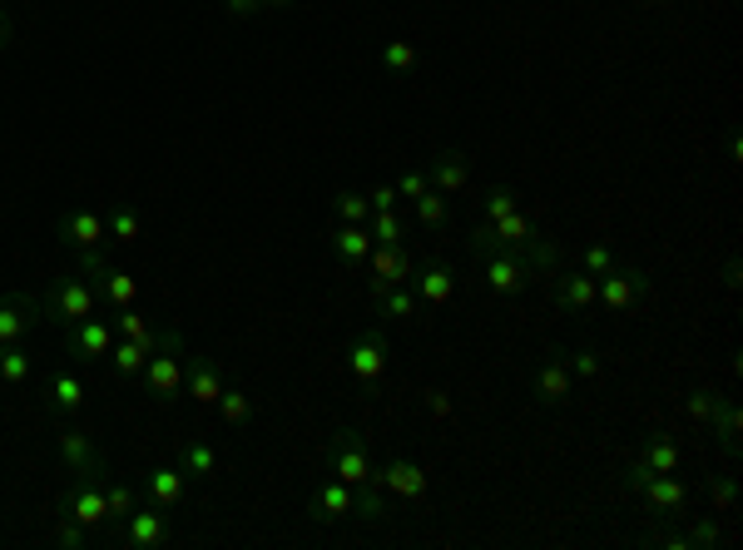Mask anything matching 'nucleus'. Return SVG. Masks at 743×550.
<instances>
[{"label":"nucleus","instance_id":"f257e3e1","mask_svg":"<svg viewBox=\"0 0 743 550\" xmlns=\"http://www.w3.org/2000/svg\"><path fill=\"white\" fill-rule=\"evenodd\" d=\"M466 253L481 263L485 288H491L495 298H521V293L536 283V263H530L526 253H516V249H501L485 224H476V229L466 233Z\"/></svg>","mask_w":743,"mask_h":550},{"label":"nucleus","instance_id":"f03ea898","mask_svg":"<svg viewBox=\"0 0 743 550\" xmlns=\"http://www.w3.org/2000/svg\"><path fill=\"white\" fill-rule=\"evenodd\" d=\"M318 461L338 481H347V486H377V467H372L367 436L352 432V426H338V432H332V442L318 451Z\"/></svg>","mask_w":743,"mask_h":550},{"label":"nucleus","instance_id":"7ed1b4c3","mask_svg":"<svg viewBox=\"0 0 743 550\" xmlns=\"http://www.w3.org/2000/svg\"><path fill=\"white\" fill-rule=\"evenodd\" d=\"M41 312H45V322H55V328H75V322L100 312V298H94L84 273H70V278H55L50 288L41 293Z\"/></svg>","mask_w":743,"mask_h":550},{"label":"nucleus","instance_id":"20e7f679","mask_svg":"<svg viewBox=\"0 0 743 550\" xmlns=\"http://www.w3.org/2000/svg\"><path fill=\"white\" fill-rule=\"evenodd\" d=\"M139 382H145V392L159 397V402H174V397L184 392V333H179V328H164V343H159V353L145 363Z\"/></svg>","mask_w":743,"mask_h":550},{"label":"nucleus","instance_id":"39448f33","mask_svg":"<svg viewBox=\"0 0 743 550\" xmlns=\"http://www.w3.org/2000/svg\"><path fill=\"white\" fill-rule=\"evenodd\" d=\"M104 481H110V471L104 467L75 471V481L65 486V496H60V516L80 520L84 530H104V520H110V506H104Z\"/></svg>","mask_w":743,"mask_h":550},{"label":"nucleus","instance_id":"423d86ee","mask_svg":"<svg viewBox=\"0 0 743 550\" xmlns=\"http://www.w3.org/2000/svg\"><path fill=\"white\" fill-rule=\"evenodd\" d=\"M387 357H392V347H387V333L377 328V322H367L357 337L347 343V353H342V367H347V377L357 387H377L387 377Z\"/></svg>","mask_w":743,"mask_h":550},{"label":"nucleus","instance_id":"0eeeda50","mask_svg":"<svg viewBox=\"0 0 743 550\" xmlns=\"http://www.w3.org/2000/svg\"><path fill=\"white\" fill-rule=\"evenodd\" d=\"M80 273L90 278V288H94V298H100V308H129V302L139 298V283L129 278L124 268H114V263H104L94 249H84L80 253Z\"/></svg>","mask_w":743,"mask_h":550},{"label":"nucleus","instance_id":"6e6552de","mask_svg":"<svg viewBox=\"0 0 743 550\" xmlns=\"http://www.w3.org/2000/svg\"><path fill=\"white\" fill-rule=\"evenodd\" d=\"M650 293H654V278L644 268H635V263H615L605 278H595V298L605 302L609 312H630L635 302H644Z\"/></svg>","mask_w":743,"mask_h":550},{"label":"nucleus","instance_id":"1a4fd4ad","mask_svg":"<svg viewBox=\"0 0 743 550\" xmlns=\"http://www.w3.org/2000/svg\"><path fill=\"white\" fill-rule=\"evenodd\" d=\"M367 288H372V298L377 293H387V288H397V283H412V253H407V243H372V253H367Z\"/></svg>","mask_w":743,"mask_h":550},{"label":"nucleus","instance_id":"9d476101","mask_svg":"<svg viewBox=\"0 0 743 550\" xmlns=\"http://www.w3.org/2000/svg\"><path fill=\"white\" fill-rule=\"evenodd\" d=\"M110 540L119 550H155V546H164V540H169L164 506H155V501H149V506H135V511H129V520H124Z\"/></svg>","mask_w":743,"mask_h":550},{"label":"nucleus","instance_id":"9b49d317","mask_svg":"<svg viewBox=\"0 0 743 550\" xmlns=\"http://www.w3.org/2000/svg\"><path fill=\"white\" fill-rule=\"evenodd\" d=\"M114 318H84V322H75V328H65V353L75 357V363H104L110 357V347H114Z\"/></svg>","mask_w":743,"mask_h":550},{"label":"nucleus","instance_id":"f8f14e48","mask_svg":"<svg viewBox=\"0 0 743 550\" xmlns=\"http://www.w3.org/2000/svg\"><path fill=\"white\" fill-rule=\"evenodd\" d=\"M377 486H382L387 496H397V501H426L432 481H426V471L416 467L412 457H392L387 467H377Z\"/></svg>","mask_w":743,"mask_h":550},{"label":"nucleus","instance_id":"ddd939ff","mask_svg":"<svg viewBox=\"0 0 743 550\" xmlns=\"http://www.w3.org/2000/svg\"><path fill=\"white\" fill-rule=\"evenodd\" d=\"M407 288L416 293V302L422 308H446V302L456 298V268L451 263H422V268H412V283Z\"/></svg>","mask_w":743,"mask_h":550},{"label":"nucleus","instance_id":"4468645a","mask_svg":"<svg viewBox=\"0 0 743 550\" xmlns=\"http://www.w3.org/2000/svg\"><path fill=\"white\" fill-rule=\"evenodd\" d=\"M570 382H575V377H570V367H565V353L556 347V353L536 367V377H530V397H536L540 406H565L570 402Z\"/></svg>","mask_w":743,"mask_h":550},{"label":"nucleus","instance_id":"2eb2a0df","mask_svg":"<svg viewBox=\"0 0 743 550\" xmlns=\"http://www.w3.org/2000/svg\"><path fill=\"white\" fill-rule=\"evenodd\" d=\"M55 239L75 253L100 249L104 243V214H94V208H70V214H60V224H55Z\"/></svg>","mask_w":743,"mask_h":550},{"label":"nucleus","instance_id":"dca6fc26","mask_svg":"<svg viewBox=\"0 0 743 550\" xmlns=\"http://www.w3.org/2000/svg\"><path fill=\"white\" fill-rule=\"evenodd\" d=\"M41 318H45V312H41V302H35V298H25V293H5V298H0V347H5V343H25V337H31V328Z\"/></svg>","mask_w":743,"mask_h":550},{"label":"nucleus","instance_id":"f3484780","mask_svg":"<svg viewBox=\"0 0 743 550\" xmlns=\"http://www.w3.org/2000/svg\"><path fill=\"white\" fill-rule=\"evenodd\" d=\"M352 506H357V486H347V481L328 477L318 491H312L308 516H312V520H322V526H338V520H347V516H352Z\"/></svg>","mask_w":743,"mask_h":550},{"label":"nucleus","instance_id":"a211bd4d","mask_svg":"<svg viewBox=\"0 0 743 550\" xmlns=\"http://www.w3.org/2000/svg\"><path fill=\"white\" fill-rule=\"evenodd\" d=\"M550 293H556V308H565V312L595 308V278L585 268H556L550 273Z\"/></svg>","mask_w":743,"mask_h":550},{"label":"nucleus","instance_id":"6ab92c4d","mask_svg":"<svg viewBox=\"0 0 743 550\" xmlns=\"http://www.w3.org/2000/svg\"><path fill=\"white\" fill-rule=\"evenodd\" d=\"M41 397H45V406H50L55 416H80V412H84V387H80V373H70V367H55V373L45 377Z\"/></svg>","mask_w":743,"mask_h":550},{"label":"nucleus","instance_id":"aec40b11","mask_svg":"<svg viewBox=\"0 0 743 550\" xmlns=\"http://www.w3.org/2000/svg\"><path fill=\"white\" fill-rule=\"evenodd\" d=\"M184 387H188V397H194L198 406H214L218 402V392H224V363L218 357H188L184 363Z\"/></svg>","mask_w":743,"mask_h":550},{"label":"nucleus","instance_id":"412c9836","mask_svg":"<svg viewBox=\"0 0 743 550\" xmlns=\"http://www.w3.org/2000/svg\"><path fill=\"white\" fill-rule=\"evenodd\" d=\"M372 233H367V224H338V229L328 233V249H332V259L342 263V268H362L367 263V253H372Z\"/></svg>","mask_w":743,"mask_h":550},{"label":"nucleus","instance_id":"4be33fe9","mask_svg":"<svg viewBox=\"0 0 743 550\" xmlns=\"http://www.w3.org/2000/svg\"><path fill=\"white\" fill-rule=\"evenodd\" d=\"M640 496L654 516H684V496H689V491H684V481H674V471H664V477L654 471V477L640 486Z\"/></svg>","mask_w":743,"mask_h":550},{"label":"nucleus","instance_id":"5701e85b","mask_svg":"<svg viewBox=\"0 0 743 550\" xmlns=\"http://www.w3.org/2000/svg\"><path fill=\"white\" fill-rule=\"evenodd\" d=\"M110 318H114V333H119V337H129V343H149V347L159 353V343H164V328H159L149 312H139L135 302H129V308H114Z\"/></svg>","mask_w":743,"mask_h":550},{"label":"nucleus","instance_id":"b1692460","mask_svg":"<svg viewBox=\"0 0 743 550\" xmlns=\"http://www.w3.org/2000/svg\"><path fill=\"white\" fill-rule=\"evenodd\" d=\"M60 461H65L70 471H94V467H104L100 447H94V436L80 432V426H65V432H60Z\"/></svg>","mask_w":743,"mask_h":550},{"label":"nucleus","instance_id":"393cba45","mask_svg":"<svg viewBox=\"0 0 743 550\" xmlns=\"http://www.w3.org/2000/svg\"><path fill=\"white\" fill-rule=\"evenodd\" d=\"M466 174H471V164H466L461 149H442V154L426 164V179H432V188H442V194H461Z\"/></svg>","mask_w":743,"mask_h":550},{"label":"nucleus","instance_id":"a878e982","mask_svg":"<svg viewBox=\"0 0 743 550\" xmlns=\"http://www.w3.org/2000/svg\"><path fill=\"white\" fill-rule=\"evenodd\" d=\"M184 471L179 467H155L145 477V496L155 501V506H164V511H174V506H184Z\"/></svg>","mask_w":743,"mask_h":550},{"label":"nucleus","instance_id":"bb28decb","mask_svg":"<svg viewBox=\"0 0 743 550\" xmlns=\"http://www.w3.org/2000/svg\"><path fill=\"white\" fill-rule=\"evenodd\" d=\"M145 239V218L135 204H114L104 214V243H139Z\"/></svg>","mask_w":743,"mask_h":550},{"label":"nucleus","instance_id":"cd10ccee","mask_svg":"<svg viewBox=\"0 0 743 550\" xmlns=\"http://www.w3.org/2000/svg\"><path fill=\"white\" fill-rule=\"evenodd\" d=\"M35 373V353L25 343H5L0 347V382L5 387H25Z\"/></svg>","mask_w":743,"mask_h":550},{"label":"nucleus","instance_id":"c85d7f7f","mask_svg":"<svg viewBox=\"0 0 743 550\" xmlns=\"http://www.w3.org/2000/svg\"><path fill=\"white\" fill-rule=\"evenodd\" d=\"M149 357H155V347H149V343H129V337H119V343L110 347V367H114V377H124V382L145 373Z\"/></svg>","mask_w":743,"mask_h":550},{"label":"nucleus","instance_id":"c756f323","mask_svg":"<svg viewBox=\"0 0 743 550\" xmlns=\"http://www.w3.org/2000/svg\"><path fill=\"white\" fill-rule=\"evenodd\" d=\"M179 471L194 477V481L218 477V451L208 447V442H184V451H179Z\"/></svg>","mask_w":743,"mask_h":550},{"label":"nucleus","instance_id":"7c9ffc66","mask_svg":"<svg viewBox=\"0 0 743 550\" xmlns=\"http://www.w3.org/2000/svg\"><path fill=\"white\" fill-rule=\"evenodd\" d=\"M104 506H110V520H104V530H119L124 520H129V511L139 506V491L135 486H124V481H104Z\"/></svg>","mask_w":743,"mask_h":550},{"label":"nucleus","instance_id":"2f4dec72","mask_svg":"<svg viewBox=\"0 0 743 550\" xmlns=\"http://www.w3.org/2000/svg\"><path fill=\"white\" fill-rule=\"evenodd\" d=\"M416 312H422V302H416V293L407 288V283H397V288L377 293V318H397V322H412Z\"/></svg>","mask_w":743,"mask_h":550},{"label":"nucleus","instance_id":"473e14b6","mask_svg":"<svg viewBox=\"0 0 743 550\" xmlns=\"http://www.w3.org/2000/svg\"><path fill=\"white\" fill-rule=\"evenodd\" d=\"M713 426H719V447H723V457H739V402L733 397H719V406H713V416H709Z\"/></svg>","mask_w":743,"mask_h":550},{"label":"nucleus","instance_id":"72a5a7b5","mask_svg":"<svg viewBox=\"0 0 743 550\" xmlns=\"http://www.w3.org/2000/svg\"><path fill=\"white\" fill-rule=\"evenodd\" d=\"M640 461H644V467H650V471H660V477H664V471H674V467H679V447H674V436H664V432H650V436H644V451H640Z\"/></svg>","mask_w":743,"mask_h":550},{"label":"nucleus","instance_id":"f704fd0d","mask_svg":"<svg viewBox=\"0 0 743 550\" xmlns=\"http://www.w3.org/2000/svg\"><path fill=\"white\" fill-rule=\"evenodd\" d=\"M214 406H218V416H224V426H248L253 422V397H248L243 387H224Z\"/></svg>","mask_w":743,"mask_h":550},{"label":"nucleus","instance_id":"c9c22d12","mask_svg":"<svg viewBox=\"0 0 743 550\" xmlns=\"http://www.w3.org/2000/svg\"><path fill=\"white\" fill-rule=\"evenodd\" d=\"M377 60H382V70H387V75H397V80H402V75H412L416 65H422V55H416V45H412V41H387Z\"/></svg>","mask_w":743,"mask_h":550},{"label":"nucleus","instance_id":"e433bc0d","mask_svg":"<svg viewBox=\"0 0 743 550\" xmlns=\"http://www.w3.org/2000/svg\"><path fill=\"white\" fill-rule=\"evenodd\" d=\"M412 208H416V224H422V229H432V233L446 229V198H442V188H426L422 198H412Z\"/></svg>","mask_w":743,"mask_h":550},{"label":"nucleus","instance_id":"4c0bfd02","mask_svg":"<svg viewBox=\"0 0 743 550\" xmlns=\"http://www.w3.org/2000/svg\"><path fill=\"white\" fill-rule=\"evenodd\" d=\"M352 516L367 520V526H382L387 520V491L382 486H357V506H352Z\"/></svg>","mask_w":743,"mask_h":550},{"label":"nucleus","instance_id":"58836bf2","mask_svg":"<svg viewBox=\"0 0 743 550\" xmlns=\"http://www.w3.org/2000/svg\"><path fill=\"white\" fill-rule=\"evenodd\" d=\"M367 233L377 243H407V224L397 218V208H382V214H372L367 218Z\"/></svg>","mask_w":743,"mask_h":550},{"label":"nucleus","instance_id":"ea45409f","mask_svg":"<svg viewBox=\"0 0 743 550\" xmlns=\"http://www.w3.org/2000/svg\"><path fill=\"white\" fill-rule=\"evenodd\" d=\"M332 208H338L342 224H367L372 218V204L367 194H352V188H342V194H332Z\"/></svg>","mask_w":743,"mask_h":550},{"label":"nucleus","instance_id":"a19ab883","mask_svg":"<svg viewBox=\"0 0 743 550\" xmlns=\"http://www.w3.org/2000/svg\"><path fill=\"white\" fill-rule=\"evenodd\" d=\"M565 367H570V377H585V382H595L599 367H605V357H599V347H575V353H565Z\"/></svg>","mask_w":743,"mask_h":550},{"label":"nucleus","instance_id":"79ce46f5","mask_svg":"<svg viewBox=\"0 0 743 550\" xmlns=\"http://www.w3.org/2000/svg\"><path fill=\"white\" fill-rule=\"evenodd\" d=\"M709 501L719 516H729L733 506H739V481L733 477H709Z\"/></svg>","mask_w":743,"mask_h":550},{"label":"nucleus","instance_id":"37998d69","mask_svg":"<svg viewBox=\"0 0 743 550\" xmlns=\"http://www.w3.org/2000/svg\"><path fill=\"white\" fill-rule=\"evenodd\" d=\"M516 208V194H511L506 184H495V188H485V198H481V214H485V224H495L501 214H511Z\"/></svg>","mask_w":743,"mask_h":550},{"label":"nucleus","instance_id":"c03bdc74","mask_svg":"<svg viewBox=\"0 0 743 550\" xmlns=\"http://www.w3.org/2000/svg\"><path fill=\"white\" fill-rule=\"evenodd\" d=\"M713 406H719V392H709V387H694V392L684 397V412H689L694 422H709Z\"/></svg>","mask_w":743,"mask_h":550},{"label":"nucleus","instance_id":"a18cd8bd","mask_svg":"<svg viewBox=\"0 0 743 550\" xmlns=\"http://www.w3.org/2000/svg\"><path fill=\"white\" fill-rule=\"evenodd\" d=\"M615 263L619 259H615V249H609V243H590V249H585V273H590V278H605Z\"/></svg>","mask_w":743,"mask_h":550},{"label":"nucleus","instance_id":"49530a36","mask_svg":"<svg viewBox=\"0 0 743 550\" xmlns=\"http://www.w3.org/2000/svg\"><path fill=\"white\" fill-rule=\"evenodd\" d=\"M684 540H689V550H709V546H719V540H723V530L713 526L709 516H704V520H694L689 536H684Z\"/></svg>","mask_w":743,"mask_h":550},{"label":"nucleus","instance_id":"de8ad7c7","mask_svg":"<svg viewBox=\"0 0 743 550\" xmlns=\"http://www.w3.org/2000/svg\"><path fill=\"white\" fill-rule=\"evenodd\" d=\"M426 188H432V179H426V169H407V174L397 179V198H407V204H412V198H422Z\"/></svg>","mask_w":743,"mask_h":550},{"label":"nucleus","instance_id":"09e8293b","mask_svg":"<svg viewBox=\"0 0 743 550\" xmlns=\"http://www.w3.org/2000/svg\"><path fill=\"white\" fill-rule=\"evenodd\" d=\"M55 546H65V550H80V546H84V526H80V520L60 516V526H55Z\"/></svg>","mask_w":743,"mask_h":550},{"label":"nucleus","instance_id":"8fccbe9b","mask_svg":"<svg viewBox=\"0 0 743 550\" xmlns=\"http://www.w3.org/2000/svg\"><path fill=\"white\" fill-rule=\"evenodd\" d=\"M422 402H426V412H432V416H442V422L456 412V406H451V397H446L442 387H426V392H422Z\"/></svg>","mask_w":743,"mask_h":550},{"label":"nucleus","instance_id":"3c124183","mask_svg":"<svg viewBox=\"0 0 743 550\" xmlns=\"http://www.w3.org/2000/svg\"><path fill=\"white\" fill-rule=\"evenodd\" d=\"M367 204H372V214H382V208H397L402 198H397V188H392V184H377V188L367 194Z\"/></svg>","mask_w":743,"mask_h":550},{"label":"nucleus","instance_id":"603ef678","mask_svg":"<svg viewBox=\"0 0 743 550\" xmlns=\"http://www.w3.org/2000/svg\"><path fill=\"white\" fill-rule=\"evenodd\" d=\"M224 11L233 15V21H253V15H259L263 5H259V0H224Z\"/></svg>","mask_w":743,"mask_h":550},{"label":"nucleus","instance_id":"864d4df0","mask_svg":"<svg viewBox=\"0 0 743 550\" xmlns=\"http://www.w3.org/2000/svg\"><path fill=\"white\" fill-rule=\"evenodd\" d=\"M650 477H654V471L644 467V461H635V467L625 471V491H640V486H644V481H650Z\"/></svg>","mask_w":743,"mask_h":550},{"label":"nucleus","instance_id":"5fc2aeb1","mask_svg":"<svg viewBox=\"0 0 743 550\" xmlns=\"http://www.w3.org/2000/svg\"><path fill=\"white\" fill-rule=\"evenodd\" d=\"M15 45V25H11V15L0 11V50H11Z\"/></svg>","mask_w":743,"mask_h":550},{"label":"nucleus","instance_id":"6e6d98bb","mask_svg":"<svg viewBox=\"0 0 743 550\" xmlns=\"http://www.w3.org/2000/svg\"><path fill=\"white\" fill-rule=\"evenodd\" d=\"M739 283H743V278H739V259H729V263H723V288L733 293V288H739Z\"/></svg>","mask_w":743,"mask_h":550},{"label":"nucleus","instance_id":"4d7b16f0","mask_svg":"<svg viewBox=\"0 0 743 550\" xmlns=\"http://www.w3.org/2000/svg\"><path fill=\"white\" fill-rule=\"evenodd\" d=\"M654 546H664V550H689V540H684V536H654Z\"/></svg>","mask_w":743,"mask_h":550},{"label":"nucleus","instance_id":"13d9d810","mask_svg":"<svg viewBox=\"0 0 743 550\" xmlns=\"http://www.w3.org/2000/svg\"><path fill=\"white\" fill-rule=\"evenodd\" d=\"M263 11H288V5H298V0H259Z\"/></svg>","mask_w":743,"mask_h":550},{"label":"nucleus","instance_id":"bf43d9fd","mask_svg":"<svg viewBox=\"0 0 743 550\" xmlns=\"http://www.w3.org/2000/svg\"><path fill=\"white\" fill-rule=\"evenodd\" d=\"M644 11H664V5H670V0H640Z\"/></svg>","mask_w":743,"mask_h":550}]
</instances>
